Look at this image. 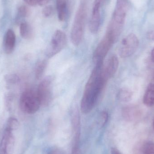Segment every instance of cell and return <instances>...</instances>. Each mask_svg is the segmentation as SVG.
<instances>
[{
    "instance_id": "6da1fadb",
    "label": "cell",
    "mask_w": 154,
    "mask_h": 154,
    "mask_svg": "<svg viewBox=\"0 0 154 154\" xmlns=\"http://www.w3.org/2000/svg\"><path fill=\"white\" fill-rule=\"evenodd\" d=\"M95 64L85 85L81 101V110L83 114L90 113L94 108L108 81L103 74V62Z\"/></svg>"
},
{
    "instance_id": "83f0119b",
    "label": "cell",
    "mask_w": 154,
    "mask_h": 154,
    "mask_svg": "<svg viewBox=\"0 0 154 154\" xmlns=\"http://www.w3.org/2000/svg\"><path fill=\"white\" fill-rule=\"evenodd\" d=\"M51 0H37L38 4L40 6H44L48 4Z\"/></svg>"
},
{
    "instance_id": "2e32d148",
    "label": "cell",
    "mask_w": 154,
    "mask_h": 154,
    "mask_svg": "<svg viewBox=\"0 0 154 154\" xmlns=\"http://www.w3.org/2000/svg\"><path fill=\"white\" fill-rule=\"evenodd\" d=\"M138 114V110L136 107L133 106H128L125 107L122 110L123 117L128 121L134 120Z\"/></svg>"
},
{
    "instance_id": "cb8c5ba5",
    "label": "cell",
    "mask_w": 154,
    "mask_h": 154,
    "mask_svg": "<svg viewBox=\"0 0 154 154\" xmlns=\"http://www.w3.org/2000/svg\"><path fill=\"white\" fill-rule=\"evenodd\" d=\"M53 12V8L52 5H48L44 7L42 10V15L44 17L48 18L52 15Z\"/></svg>"
},
{
    "instance_id": "8fae6325",
    "label": "cell",
    "mask_w": 154,
    "mask_h": 154,
    "mask_svg": "<svg viewBox=\"0 0 154 154\" xmlns=\"http://www.w3.org/2000/svg\"><path fill=\"white\" fill-rule=\"evenodd\" d=\"M119 65V60L116 55H112L109 58L103 69V75L107 80L115 75L118 69Z\"/></svg>"
},
{
    "instance_id": "4fadbf2b",
    "label": "cell",
    "mask_w": 154,
    "mask_h": 154,
    "mask_svg": "<svg viewBox=\"0 0 154 154\" xmlns=\"http://www.w3.org/2000/svg\"><path fill=\"white\" fill-rule=\"evenodd\" d=\"M16 42V37L13 30H7L4 40V48L5 53L10 54L13 51Z\"/></svg>"
},
{
    "instance_id": "5b68a950",
    "label": "cell",
    "mask_w": 154,
    "mask_h": 154,
    "mask_svg": "<svg viewBox=\"0 0 154 154\" xmlns=\"http://www.w3.org/2000/svg\"><path fill=\"white\" fill-rule=\"evenodd\" d=\"M53 81V77L49 76L44 78L38 86L37 93L41 106H47L52 101Z\"/></svg>"
},
{
    "instance_id": "7c38bea8",
    "label": "cell",
    "mask_w": 154,
    "mask_h": 154,
    "mask_svg": "<svg viewBox=\"0 0 154 154\" xmlns=\"http://www.w3.org/2000/svg\"><path fill=\"white\" fill-rule=\"evenodd\" d=\"M69 0H56L58 18L60 22L66 20L69 15Z\"/></svg>"
},
{
    "instance_id": "52a82bcc",
    "label": "cell",
    "mask_w": 154,
    "mask_h": 154,
    "mask_svg": "<svg viewBox=\"0 0 154 154\" xmlns=\"http://www.w3.org/2000/svg\"><path fill=\"white\" fill-rule=\"evenodd\" d=\"M114 43V41L110 37L105 34V36L99 43L93 53V61L95 64L103 61L105 57L107 55Z\"/></svg>"
},
{
    "instance_id": "f546056e",
    "label": "cell",
    "mask_w": 154,
    "mask_h": 154,
    "mask_svg": "<svg viewBox=\"0 0 154 154\" xmlns=\"http://www.w3.org/2000/svg\"><path fill=\"white\" fill-rule=\"evenodd\" d=\"M153 128H154V121H153Z\"/></svg>"
},
{
    "instance_id": "8992f818",
    "label": "cell",
    "mask_w": 154,
    "mask_h": 154,
    "mask_svg": "<svg viewBox=\"0 0 154 154\" xmlns=\"http://www.w3.org/2000/svg\"><path fill=\"white\" fill-rule=\"evenodd\" d=\"M139 46L138 38L133 33L124 38L119 47V53L121 58H126L132 56L136 51Z\"/></svg>"
},
{
    "instance_id": "ffe728a7",
    "label": "cell",
    "mask_w": 154,
    "mask_h": 154,
    "mask_svg": "<svg viewBox=\"0 0 154 154\" xmlns=\"http://www.w3.org/2000/svg\"><path fill=\"white\" fill-rule=\"evenodd\" d=\"M19 127V122L15 118L11 117L7 121L6 128L13 132L14 130H17Z\"/></svg>"
},
{
    "instance_id": "5bb4252c",
    "label": "cell",
    "mask_w": 154,
    "mask_h": 154,
    "mask_svg": "<svg viewBox=\"0 0 154 154\" xmlns=\"http://www.w3.org/2000/svg\"><path fill=\"white\" fill-rule=\"evenodd\" d=\"M20 34L24 39L31 40L33 38L34 32L31 25L26 22L21 23L20 26Z\"/></svg>"
},
{
    "instance_id": "ba28073f",
    "label": "cell",
    "mask_w": 154,
    "mask_h": 154,
    "mask_svg": "<svg viewBox=\"0 0 154 154\" xmlns=\"http://www.w3.org/2000/svg\"><path fill=\"white\" fill-rule=\"evenodd\" d=\"M103 1L95 0L93 4L91 18L89 24L90 31L93 34L97 33L101 25V9Z\"/></svg>"
},
{
    "instance_id": "603a6c76",
    "label": "cell",
    "mask_w": 154,
    "mask_h": 154,
    "mask_svg": "<svg viewBox=\"0 0 154 154\" xmlns=\"http://www.w3.org/2000/svg\"><path fill=\"white\" fill-rule=\"evenodd\" d=\"M108 113L106 111H103L101 112L99 118V125L101 127L104 126L108 120Z\"/></svg>"
},
{
    "instance_id": "d4e9b609",
    "label": "cell",
    "mask_w": 154,
    "mask_h": 154,
    "mask_svg": "<svg viewBox=\"0 0 154 154\" xmlns=\"http://www.w3.org/2000/svg\"><path fill=\"white\" fill-rule=\"evenodd\" d=\"M47 154H64V153L60 148L55 147L50 150Z\"/></svg>"
},
{
    "instance_id": "484cf974",
    "label": "cell",
    "mask_w": 154,
    "mask_h": 154,
    "mask_svg": "<svg viewBox=\"0 0 154 154\" xmlns=\"http://www.w3.org/2000/svg\"><path fill=\"white\" fill-rule=\"evenodd\" d=\"M147 37L149 39L154 41V27L147 32Z\"/></svg>"
},
{
    "instance_id": "4316f807",
    "label": "cell",
    "mask_w": 154,
    "mask_h": 154,
    "mask_svg": "<svg viewBox=\"0 0 154 154\" xmlns=\"http://www.w3.org/2000/svg\"><path fill=\"white\" fill-rule=\"evenodd\" d=\"M25 3L30 5V6H35L36 5L38 4L37 0H23Z\"/></svg>"
},
{
    "instance_id": "e0dca14e",
    "label": "cell",
    "mask_w": 154,
    "mask_h": 154,
    "mask_svg": "<svg viewBox=\"0 0 154 154\" xmlns=\"http://www.w3.org/2000/svg\"><path fill=\"white\" fill-rule=\"evenodd\" d=\"M133 92L127 88H122L119 90L117 94V98L119 101L127 102L132 99Z\"/></svg>"
},
{
    "instance_id": "30bf717a",
    "label": "cell",
    "mask_w": 154,
    "mask_h": 154,
    "mask_svg": "<svg viewBox=\"0 0 154 154\" xmlns=\"http://www.w3.org/2000/svg\"><path fill=\"white\" fill-rule=\"evenodd\" d=\"M15 142L12 131L5 128L0 143V154H12Z\"/></svg>"
},
{
    "instance_id": "7402d4cb",
    "label": "cell",
    "mask_w": 154,
    "mask_h": 154,
    "mask_svg": "<svg viewBox=\"0 0 154 154\" xmlns=\"http://www.w3.org/2000/svg\"><path fill=\"white\" fill-rule=\"evenodd\" d=\"M30 14V11L29 7L26 5H23L20 6L18 10V15L20 18H26L29 17Z\"/></svg>"
},
{
    "instance_id": "9c48e42d",
    "label": "cell",
    "mask_w": 154,
    "mask_h": 154,
    "mask_svg": "<svg viewBox=\"0 0 154 154\" xmlns=\"http://www.w3.org/2000/svg\"><path fill=\"white\" fill-rule=\"evenodd\" d=\"M127 8V0H117L116 5L111 21L124 26Z\"/></svg>"
},
{
    "instance_id": "3957f363",
    "label": "cell",
    "mask_w": 154,
    "mask_h": 154,
    "mask_svg": "<svg viewBox=\"0 0 154 154\" xmlns=\"http://www.w3.org/2000/svg\"><path fill=\"white\" fill-rule=\"evenodd\" d=\"M41 106L37 91L28 89L23 92L20 100L21 110L28 114L36 113Z\"/></svg>"
},
{
    "instance_id": "277c9868",
    "label": "cell",
    "mask_w": 154,
    "mask_h": 154,
    "mask_svg": "<svg viewBox=\"0 0 154 154\" xmlns=\"http://www.w3.org/2000/svg\"><path fill=\"white\" fill-rule=\"evenodd\" d=\"M67 42L66 33L60 30H56L52 35L49 45L47 47V57L50 58L58 54L66 47Z\"/></svg>"
},
{
    "instance_id": "7a4b0ae2",
    "label": "cell",
    "mask_w": 154,
    "mask_h": 154,
    "mask_svg": "<svg viewBox=\"0 0 154 154\" xmlns=\"http://www.w3.org/2000/svg\"><path fill=\"white\" fill-rule=\"evenodd\" d=\"M87 13L88 1L81 0L76 13L70 34L71 42L75 46H79L83 39Z\"/></svg>"
},
{
    "instance_id": "4dcf8cb0",
    "label": "cell",
    "mask_w": 154,
    "mask_h": 154,
    "mask_svg": "<svg viewBox=\"0 0 154 154\" xmlns=\"http://www.w3.org/2000/svg\"><path fill=\"white\" fill-rule=\"evenodd\" d=\"M153 80H154V82H153V83H154V77H153Z\"/></svg>"
},
{
    "instance_id": "f1b7e54d",
    "label": "cell",
    "mask_w": 154,
    "mask_h": 154,
    "mask_svg": "<svg viewBox=\"0 0 154 154\" xmlns=\"http://www.w3.org/2000/svg\"><path fill=\"white\" fill-rule=\"evenodd\" d=\"M151 57H152V60L154 62V48L153 49L151 53Z\"/></svg>"
},
{
    "instance_id": "d6986e66",
    "label": "cell",
    "mask_w": 154,
    "mask_h": 154,
    "mask_svg": "<svg viewBox=\"0 0 154 154\" xmlns=\"http://www.w3.org/2000/svg\"><path fill=\"white\" fill-rule=\"evenodd\" d=\"M139 151L141 154H154V142H145L141 146Z\"/></svg>"
},
{
    "instance_id": "ac0fdd59",
    "label": "cell",
    "mask_w": 154,
    "mask_h": 154,
    "mask_svg": "<svg viewBox=\"0 0 154 154\" xmlns=\"http://www.w3.org/2000/svg\"><path fill=\"white\" fill-rule=\"evenodd\" d=\"M47 66L48 61L45 60H39L37 63L35 67V75L37 79H41L47 68Z\"/></svg>"
},
{
    "instance_id": "44dd1931",
    "label": "cell",
    "mask_w": 154,
    "mask_h": 154,
    "mask_svg": "<svg viewBox=\"0 0 154 154\" xmlns=\"http://www.w3.org/2000/svg\"><path fill=\"white\" fill-rule=\"evenodd\" d=\"M4 79L7 84L14 85L20 82L19 77L15 74H8L4 76Z\"/></svg>"
},
{
    "instance_id": "9a60e30c",
    "label": "cell",
    "mask_w": 154,
    "mask_h": 154,
    "mask_svg": "<svg viewBox=\"0 0 154 154\" xmlns=\"http://www.w3.org/2000/svg\"><path fill=\"white\" fill-rule=\"evenodd\" d=\"M143 102L147 106H154V83L153 82L148 85L144 95Z\"/></svg>"
}]
</instances>
